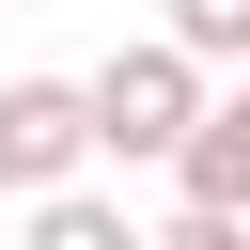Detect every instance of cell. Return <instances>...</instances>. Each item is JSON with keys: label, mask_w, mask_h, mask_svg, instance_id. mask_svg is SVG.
<instances>
[{"label": "cell", "mask_w": 250, "mask_h": 250, "mask_svg": "<svg viewBox=\"0 0 250 250\" xmlns=\"http://www.w3.org/2000/svg\"><path fill=\"white\" fill-rule=\"evenodd\" d=\"M78 109H94V156H125V172H172V141L203 125V62H188L172 31H141V47H109V62L78 78Z\"/></svg>", "instance_id": "obj_1"}, {"label": "cell", "mask_w": 250, "mask_h": 250, "mask_svg": "<svg viewBox=\"0 0 250 250\" xmlns=\"http://www.w3.org/2000/svg\"><path fill=\"white\" fill-rule=\"evenodd\" d=\"M94 172V109L78 78H0V203H47Z\"/></svg>", "instance_id": "obj_2"}, {"label": "cell", "mask_w": 250, "mask_h": 250, "mask_svg": "<svg viewBox=\"0 0 250 250\" xmlns=\"http://www.w3.org/2000/svg\"><path fill=\"white\" fill-rule=\"evenodd\" d=\"M172 203H203V219H250V78H234V94H203V125L172 141Z\"/></svg>", "instance_id": "obj_3"}, {"label": "cell", "mask_w": 250, "mask_h": 250, "mask_svg": "<svg viewBox=\"0 0 250 250\" xmlns=\"http://www.w3.org/2000/svg\"><path fill=\"white\" fill-rule=\"evenodd\" d=\"M16 250H141V219H125V203H109V188H47V203H31V234H16Z\"/></svg>", "instance_id": "obj_4"}, {"label": "cell", "mask_w": 250, "mask_h": 250, "mask_svg": "<svg viewBox=\"0 0 250 250\" xmlns=\"http://www.w3.org/2000/svg\"><path fill=\"white\" fill-rule=\"evenodd\" d=\"M172 47L188 62H250V0H172Z\"/></svg>", "instance_id": "obj_5"}, {"label": "cell", "mask_w": 250, "mask_h": 250, "mask_svg": "<svg viewBox=\"0 0 250 250\" xmlns=\"http://www.w3.org/2000/svg\"><path fill=\"white\" fill-rule=\"evenodd\" d=\"M141 250H250V219H203V203H172V219H156Z\"/></svg>", "instance_id": "obj_6"}]
</instances>
